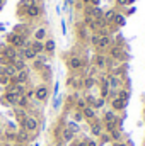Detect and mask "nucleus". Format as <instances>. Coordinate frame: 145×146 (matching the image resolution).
<instances>
[{"label":"nucleus","instance_id":"36","mask_svg":"<svg viewBox=\"0 0 145 146\" xmlns=\"http://www.w3.org/2000/svg\"><path fill=\"white\" fill-rule=\"evenodd\" d=\"M9 82H10V78H9L7 75H0V85L7 87V85H9Z\"/></svg>","mask_w":145,"mask_h":146},{"label":"nucleus","instance_id":"21","mask_svg":"<svg viewBox=\"0 0 145 146\" xmlns=\"http://www.w3.org/2000/svg\"><path fill=\"white\" fill-rule=\"evenodd\" d=\"M96 82H97V80H96L94 76H85V78L82 80V87H84V88H92V87L96 85Z\"/></svg>","mask_w":145,"mask_h":146},{"label":"nucleus","instance_id":"38","mask_svg":"<svg viewBox=\"0 0 145 146\" xmlns=\"http://www.w3.org/2000/svg\"><path fill=\"white\" fill-rule=\"evenodd\" d=\"M73 117H75V122H80V121L84 119V115H82V112H80V110H77V112L73 114Z\"/></svg>","mask_w":145,"mask_h":146},{"label":"nucleus","instance_id":"19","mask_svg":"<svg viewBox=\"0 0 145 146\" xmlns=\"http://www.w3.org/2000/svg\"><path fill=\"white\" fill-rule=\"evenodd\" d=\"M39 14H41V9H39V5H33V7L26 9V15H28V17H38Z\"/></svg>","mask_w":145,"mask_h":146},{"label":"nucleus","instance_id":"23","mask_svg":"<svg viewBox=\"0 0 145 146\" xmlns=\"http://www.w3.org/2000/svg\"><path fill=\"white\" fill-rule=\"evenodd\" d=\"M14 114H15V121H17L19 124H21V122L24 121V117L28 115V112L24 109H21V107H19V109H14Z\"/></svg>","mask_w":145,"mask_h":146},{"label":"nucleus","instance_id":"39","mask_svg":"<svg viewBox=\"0 0 145 146\" xmlns=\"http://www.w3.org/2000/svg\"><path fill=\"white\" fill-rule=\"evenodd\" d=\"M84 139H85V146H97L96 139H89V138H84Z\"/></svg>","mask_w":145,"mask_h":146},{"label":"nucleus","instance_id":"2","mask_svg":"<svg viewBox=\"0 0 145 146\" xmlns=\"http://www.w3.org/2000/svg\"><path fill=\"white\" fill-rule=\"evenodd\" d=\"M7 41H9V46H12V48H15V49H22V48H26L28 46V41H26V36H21V34H9L7 37Z\"/></svg>","mask_w":145,"mask_h":146},{"label":"nucleus","instance_id":"42","mask_svg":"<svg viewBox=\"0 0 145 146\" xmlns=\"http://www.w3.org/2000/svg\"><path fill=\"white\" fill-rule=\"evenodd\" d=\"M79 34H80V37H85V36H87V31H85V27H84V29H80V31H79Z\"/></svg>","mask_w":145,"mask_h":146},{"label":"nucleus","instance_id":"46","mask_svg":"<svg viewBox=\"0 0 145 146\" xmlns=\"http://www.w3.org/2000/svg\"><path fill=\"white\" fill-rule=\"evenodd\" d=\"M82 2H84V3H91V0H82Z\"/></svg>","mask_w":145,"mask_h":146},{"label":"nucleus","instance_id":"4","mask_svg":"<svg viewBox=\"0 0 145 146\" xmlns=\"http://www.w3.org/2000/svg\"><path fill=\"white\" fill-rule=\"evenodd\" d=\"M2 56L7 58V60H10V63H12L15 58H19V53H17L15 48H12V46H5V48L2 49Z\"/></svg>","mask_w":145,"mask_h":146},{"label":"nucleus","instance_id":"10","mask_svg":"<svg viewBox=\"0 0 145 146\" xmlns=\"http://www.w3.org/2000/svg\"><path fill=\"white\" fill-rule=\"evenodd\" d=\"M80 112H82L84 119H87V121H96V109H94V107L87 106V107H84Z\"/></svg>","mask_w":145,"mask_h":146},{"label":"nucleus","instance_id":"37","mask_svg":"<svg viewBox=\"0 0 145 146\" xmlns=\"http://www.w3.org/2000/svg\"><path fill=\"white\" fill-rule=\"evenodd\" d=\"M91 42H92L94 46H97V42H99V34H97V33H94V34L91 36Z\"/></svg>","mask_w":145,"mask_h":146},{"label":"nucleus","instance_id":"32","mask_svg":"<svg viewBox=\"0 0 145 146\" xmlns=\"http://www.w3.org/2000/svg\"><path fill=\"white\" fill-rule=\"evenodd\" d=\"M44 49H46L48 53H53V51H55V41H53V39H48V41L44 42Z\"/></svg>","mask_w":145,"mask_h":146},{"label":"nucleus","instance_id":"34","mask_svg":"<svg viewBox=\"0 0 145 146\" xmlns=\"http://www.w3.org/2000/svg\"><path fill=\"white\" fill-rule=\"evenodd\" d=\"M75 107H77V110H82L84 107H87V104H85V99L79 97V99H77V106H75Z\"/></svg>","mask_w":145,"mask_h":146},{"label":"nucleus","instance_id":"48","mask_svg":"<svg viewBox=\"0 0 145 146\" xmlns=\"http://www.w3.org/2000/svg\"><path fill=\"white\" fill-rule=\"evenodd\" d=\"M33 146H38V145H33Z\"/></svg>","mask_w":145,"mask_h":146},{"label":"nucleus","instance_id":"9","mask_svg":"<svg viewBox=\"0 0 145 146\" xmlns=\"http://www.w3.org/2000/svg\"><path fill=\"white\" fill-rule=\"evenodd\" d=\"M126 107V102H123L121 99H113L111 100V110H114V112H121V110H125Z\"/></svg>","mask_w":145,"mask_h":146},{"label":"nucleus","instance_id":"7","mask_svg":"<svg viewBox=\"0 0 145 146\" xmlns=\"http://www.w3.org/2000/svg\"><path fill=\"white\" fill-rule=\"evenodd\" d=\"M125 51H123V48L121 46H113L111 48V60H119V61H123L125 60Z\"/></svg>","mask_w":145,"mask_h":146},{"label":"nucleus","instance_id":"20","mask_svg":"<svg viewBox=\"0 0 145 146\" xmlns=\"http://www.w3.org/2000/svg\"><path fill=\"white\" fill-rule=\"evenodd\" d=\"M116 15H118V12H116V10H108V12H104V14H103V19H104L108 24H111V22H114Z\"/></svg>","mask_w":145,"mask_h":146},{"label":"nucleus","instance_id":"40","mask_svg":"<svg viewBox=\"0 0 145 146\" xmlns=\"http://www.w3.org/2000/svg\"><path fill=\"white\" fill-rule=\"evenodd\" d=\"M116 3H118V5H121V7H125V5H128V3H130V0H116Z\"/></svg>","mask_w":145,"mask_h":146},{"label":"nucleus","instance_id":"27","mask_svg":"<svg viewBox=\"0 0 145 146\" xmlns=\"http://www.w3.org/2000/svg\"><path fill=\"white\" fill-rule=\"evenodd\" d=\"M67 129H68V131H72L73 134L80 133V126H79L75 121H68V124H67Z\"/></svg>","mask_w":145,"mask_h":146},{"label":"nucleus","instance_id":"15","mask_svg":"<svg viewBox=\"0 0 145 146\" xmlns=\"http://www.w3.org/2000/svg\"><path fill=\"white\" fill-rule=\"evenodd\" d=\"M111 41H113V39L109 36H99V42H97L96 48H97V49H106V48L111 46Z\"/></svg>","mask_w":145,"mask_h":146},{"label":"nucleus","instance_id":"1","mask_svg":"<svg viewBox=\"0 0 145 146\" xmlns=\"http://www.w3.org/2000/svg\"><path fill=\"white\" fill-rule=\"evenodd\" d=\"M21 127L22 129H26L29 134H34V133H38V129H39V121H38L34 115H26L24 117V121L21 122Z\"/></svg>","mask_w":145,"mask_h":146},{"label":"nucleus","instance_id":"26","mask_svg":"<svg viewBox=\"0 0 145 146\" xmlns=\"http://www.w3.org/2000/svg\"><path fill=\"white\" fill-rule=\"evenodd\" d=\"M94 63H96V66H97V68H104V66H106V58H104L103 54H96Z\"/></svg>","mask_w":145,"mask_h":146},{"label":"nucleus","instance_id":"43","mask_svg":"<svg viewBox=\"0 0 145 146\" xmlns=\"http://www.w3.org/2000/svg\"><path fill=\"white\" fill-rule=\"evenodd\" d=\"M99 2H101V0H91V5H92V7H99Z\"/></svg>","mask_w":145,"mask_h":146},{"label":"nucleus","instance_id":"28","mask_svg":"<svg viewBox=\"0 0 145 146\" xmlns=\"http://www.w3.org/2000/svg\"><path fill=\"white\" fill-rule=\"evenodd\" d=\"M44 37H46V29L44 27H38L36 33H34V39L36 41H43Z\"/></svg>","mask_w":145,"mask_h":146},{"label":"nucleus","instance_id":"31","mask_svg":"<svg viewBox=\"0 0 145 146\" xmlns=\"http://www.w3.org/2000/svg\"><path fill=\"white\" fill-rule=\"evenodd\" d=\"M15 133L17 131H5V141H10V143H15Z\"/></svg>","mask_w":145,"mask_h":146},{"label":"nucleus","instance_id":"35","mask_svg":"<svg viewBox=\"0 0 145 146\" xmlns=\"http://www.w3.org/2000/svg\"><path fill=\"white\" fill-rule=\"evenodd\" d=\"M104 104H106V99H96V104H94V109H101V107H104Z\"/></svg>","mask_w":145,"mask_h":146},{"label":"nucleus","instance_id":"14","mask_svg":"<svg viewBox=\"0 0 145 146\" xmlns=\"http://www.w3.org/2000/svg\"><path fill=\"white\" fill-rule=\"evenodd\" d=\"M82 65H84V61H82L79 56H72V58L68 60V68H70V70H80Z\"/></svg>","mask_w":145,"mask_h":146},{"label":"nucleus","instance_id":"16","mask_svg":"<svg viewBox=\"0 0 145 146\" xmlns=\"http://www.w3.org/2000/svg\"><path fill=\"white\" fill-rule=\"evenodd\" d=\"M109 138H111V141L113 143H119V141H123V133H121V129H113L111 133H108Z\"/></svg>","mask_w":145,"mask_h":146},{"label":"nucleus","instance_id":"47","mask_svg":"<svg viewBox=\"0 0 145 146\" xmlns=\"http://www.w3.org/2000/svg\"><path fill=\"white\" fill-rule=\"evenodd\" d=\"M2 5H3V0H0V9H2Z\"/></svg>","mask_w":145,"mask_h":146},{"label":"nucleus","instance_id":"24","mask_svg":"<svg viewBox=\"0 0 145 146\" xmlns=\"http://www.w3.org/2000/svg\"><path fill=\"white\" fill-rule=\"evenodd\" d=\"M31 46V49L36 53V54H39V53H43V49H44V44H43V41H34L33 44H29Z\"/></svg>","mask_w":145,"mask_h":146},{"label":"nucleus","instance_id":"33","mask_svg":"<svg viewBox=\"0 0 145 146\" xmlns=\"http://www.w3.org/2000/svg\"><path fill=\"white\" fill-rule=\"evenodd\" d=\"M128 97H130V92L128 90H118V99H121L123 102H126Z\"/></svg>","mask_w":145,"mask_h":146},{"label":"nucleus","instance_id":"22","mask_svg":"<svg viewBox=\"0 0 145 146\" xmlns=\"http://www.w3.org/2000/svg\"><path fill=\"white\" fill-rule=\"evenodd\" d=\"M2 68H3V75H7V76H9L10 80H12V78H14V76L17 75V70H15V68H14L12 65H7V66H2Z\"/></svg>","mask_w":145,"mask_h":146},{"label":"nucleus","instance_id":"17","mask_svg":"<svg viewBox=\"0 0 145 146\" xmlns=\"http://www.w3.org/2000/svg\"><path fill=\"white\" fill-rule=\"evenodd\" d=\"M60 136H62L63 143H72L73 138H75V134H73L72 131H68L67 127H63V129H62V134H60Z\"/></svg>","mask_w":145,"mask_h":146},{"label":"nucleus","instance_id":"3","mask_svg":"<svg viewBox=\"0 0 145 146\" xmlns=\"http://www.w3.org/2000/svg\"><path fill=\"white\" fill-rule=\"evenodd\" d=\"M48 95H50V88L46 85H39V87L34 88V99L38 102H44L48 99Z\"/></svg>","mask_w":145,"mask_h":146},{"label":"nucleus","instance_id":"30","mask_svg":"<svg viewBox=\"0 0 145 146\" xmlns=\"http://www.w3.org/2000/svg\"><path fill=\"white\" fill-rule=\"evenodd\" d=\"M125 22H126L125 15H123V14H118V15H116V19H114V24H116L118 27H123V26H125Z\"/></svg>","mask_w":145,"mask_h":146},{"label":"nucleus","instance_id":"12","mask_svg":"<svg viewBox=\"0 0 145 146\" xmlns=\"http://www.w3.org/2000/svg\"><path fill=\"white\" fill-rule=\"evenodd\" d=\"M21 56H22L24 60H36V58H38V54L31 49V46L22 48V49H21Z\"/></svg>","mask_w":145,"mask_h":146},{"label":"nucleus","instance_id":"41","mask_svg":"<svg viewBox=\"0 0 145 146\" xmlns=\"http://www.w3.org/2000/svg\"><path fill=\"white\" fill-rule=\"evenodd\" d=\"M26 97H28V99L31 100V99L34 97V90H28V92H26Z\"/></svg>","mask_w":145,"mask_h":146},{"label":"nucleus","instance_id":"44","mask_svg":"<svg viewBox=\"0 0 145 146\" xmlns=\"http://www.w3.org/2000/svg\"><path fill=\"white\" fill-rule=\"evenodd\" d=\"M113 146H126L123 141H119V143H113Z\"/></svg>","mask_w":145,"mask_h":146},{"label":"nucleus","instance_id":"6","mask_svg":"<svg viewBox=\"0 0 145 146\" xmlns=\"http://www.w3.org/2000/svg\"><path fill=\"white\" fill-rule=\"evenodd\" d=\"M2 99H3V102H5V104L14 106V107H15V106H17V102H19V95H17V94H14V92H5Z\"/></svg>","mask_w":145,"mask_h":146},{"label":"nucleus","instance_id":"11","mask_svg":"<svg viewBox=\"0 0 145 146\" xmlns=\"http://www.w3.org/2000/svg\"><path fill=\"white\" fill-rule=\"evenodd\" d=\"M108 85H109V90H116L121 85L119 76L118 75H108Z\"/></svg>","mask_w":145,"mask_h":146},{"label":"nucleus","instance_id":"5","mask_svg":"<svg viewBox=\"0 0 145 146\" xmlns=\"http://www.w3.org/2000/svg\"><path fill=\"white\" fill-rule=\"evenodd\" d=\"M28 82H29V72H28V70L17 72V75L12 78V83H21V85H24V83H28Z\"/></svg>","mask_w":145,"mask_h":146},{"label":"nucleus","instance_id":"29","mask_svg":"<svg viewBox=\"0 0 145 146\" xmlns=\"http://www.w3.org/2000/svg\"><path fill=\"white\" fill-rule=\"evenodd\" d=\"M33 5H38L36 0H21V2H19V9H29V7H33Z\"/></svg>","mask_w":145,"mask_h":146},{"label":"nucleus","instance_id":"25","mask_svg":"<svg viewBox=\"0 0 145 146\" xmlns=\"http://www.w3.org/2000/svg\"><path fill=\"white\" fill-rule=\"evenodd\" d=\"M113 121H116V112L114 110H106L104 117H103V122H113Z\"/></svg>","mask_w":145,"mask_h":146},{"label":"nucleus","instance_id":"45","mask_svg":"<svg viewBox=\"0 0 145 146\" xmlns=\"http://www.w3.org/2000/svg\"><path fill=\"white\" fill-rule=\"evenodd\" d=\"M2 131H3V122L0 121V133H2Z\"/></svg>","mask_w":145,"mask_h":146},{"label":"nucleus","instance_id":"8","mask_svg":"<svg viewBox=\"0 0 145 146\" xmlns=\"http://www.w3.org/2000/svg\"><path fill=\"white\" fill-rule=\"evenodd\" d=\"M26 141H29V133L21 127V129L15 133V143H17V145H22V143H26Z\"/></svg>","mask_w":145,"mask_h":146},{"label":"nucleus","instance_id":"18","mask_svg":"<svg viewBox=\"0 0 145 146\" xmlns=\"http://www.w3.org/2000/svg\"><path fill=\"white\" fill-rule=\"evenodd\" d=\"M12 66H14L17 72H22V70H26V61H24L22 58H15V60L12 61Z\"/></svg>","mask_w":145,"mask_h":146},{"label":"nucleus","instance_id":"13","mask_svg":"<svg viewBox=\"0 0 145 146\" xmlns=\"http://www.w3.org/2000/svg\"><path fill=\"white\" fill-rule=\"evenodd\" d=\"M91 134L99 138V136L103 134V122H99V121H97V122H96V121L91 122Z\"/></svg>","mask_w":145,"mask_h":146}]
</instances>
